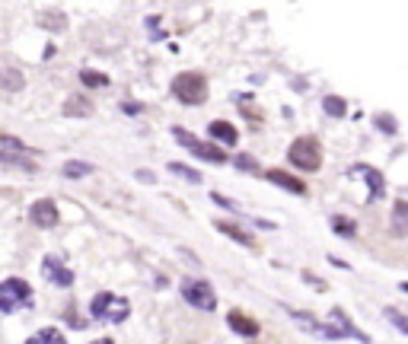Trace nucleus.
<instances>
[{"label": "nucleus", "mask_w": 408, "mask_h": 344, "mask_svg": "<svg viewBox=\"0 0 408 344\" xmlns=\"http://www.w3.org/2000/svg\"><path fill=\"white\" fill-rule=\"evenodd\" d=\"M290 163L303 172H316L322 166V147L316 137H297L290 143Z\"/></svg>", "instance_id": "2"}, {"label": "nucleus", "mask_w": 408, "mask_h": 344, "mask_svg": "<svg viewBox=\"0 0 408 344\" xmlns=\"http://www.w3.org/2000/svg\"><path fill=\"white\" fill-rule=\"evenodd\" d=\"M0 147H3V150H13V153H32V150L26 147L19 137H10V134H0Z\"/></svg>", "instance_id": "21"}, {"label": "nucleus", "mask_w": 408, "mask_h": 344, "mask_svg": "<svg viewBox=\"0 0 408 344\" xmlns=\"http://www.w3.org/2000/svg\"><path fill=\"white\" fill-rule=\"evenodd\" d=\"M38 26H42V29H52V32H61L68 26V16L58 13V10H42V13H38Z\"/></svg>", "instance_id": "12"}, {"label": "nucleus", "mask_w": 408, "mask_h": 344, "mask_svg": "<svg viewBox=\"0 0 408 344\" xmlns=\"http://www.w3.org/2000/svg\"><path fill=\"white\" fill-rule=\"evenodd\" d=\"M173 137L182 143V147H189L198 159H207V163H227V153H223V150H217L214 143L198 141V137H195V134H189V131H179V127H175Z\"/></svg>", "instance_id": "5"}, {"label": "nucleus", "mask_w": 408, "mask_h": 344, "mask_svg": "<svg viewBox=\"0 0 408 344\" xmlns=\"http://www.w3.org/2000/svg\"><path fill=\"white\" fill-rule=\"evenodd\" d=\"M332 230L338 233V236H354V224H351L348 217H341V214L332 217Z\"/></svg>", "instance_id": "22"}, {"label": "nucleus", "mask_w": 408, "mask_h": 344, "mask_svg": "<svg viewBox=\"0 0 408 344\" xmlns=\"http://www.w3.org/2000/svg\"><path fill=\"white\" fill-rule=\"evenodd\" d=\"M211 134L217 137V141L230 143V147H233V143L240 141V134H236V127L230 125V121H214V125H211Z\"/></svg>", "instance_id": "15"}, {"label": "nucleus", "mask_w": 408, "mask_h": 344, "mask_svg": "<svg viewBox=\"0 0 408 344\" xmlns=\"http://www.w3.org/2000/svg\"><path fill=\"white\" fill-rule=\"evenodd\" d=\"M90 313H93V319H102V322H125L128 319V299H121V297H115V293H96V299L90 303Z\"/></svg>", "instance_id": "1"}, {"label": "nucleus", "mask_w": 408, "mask_h": 344, "mask_svg": "<svg viewBox=\"0 0 408 344\" xmlns=\"http://www.w3.org/2000/svg\"><path fill=\"white\" fill-rule=\"evenodd\" d=\"M42 271H45V277L52 281V284H58V287L74 284V271H70L68 265H61V258H54V255H48L45 262H42Z\"/></svg>", "instance_id": "8"}, {"label": "nucleus", "mask_w": 408, "mask_h": 344, "mask_svg": "<svg viewBox=\"0 0 408 344\" xmlns=\"http://www.w3.org/2000/svg\"><path fill=\"white\" fill-rule=\"evenodd\" d=\"M389 319H393V322H395V325H399L402 331H408V319H402V315L395 313V309H389Z\"/></svg>", "instance_id": "26"}, {"label": "nucleus", "mask_w": 408, "mask_h": 344, "mask_svg": "<svg viewBox=\"0 0 408 344\" xmlns=\"http://www.w3.org/2000/svg\"><path fill=\"white\" fill-rule=\"evenodd\" d=\"M182 297H185V303H191L198 309L217 306V293H214L211 284H204V281H182Z\"/></svg>", "instance_id": "6"}, {"label": "nucleus", "mask_w": 408, "mask_h": 344, "mask_svg": "<svg viewBox=\"0 0 408 344\" xmlns=\"http://www.w3.org/2000/svg\"><path fill=\"white\" fill-rule=\"evenodd\" d=\"M169 172H175V175H182V179H189V182H201V175H198V172H195V169H189V166L169 163Z\"/></svg>", "instance_id": "24"}, {"label": "nucleus", "mask_w": 408, "mask_h": 344, "mask_svg": "<svg viewBox=\"0 0 408 344\" xmlns=\"http://www.w3.org/2000/svg\"><path fill=\"white\" fill-rule=\"evenodd\" d=\"M214 226H217V230L220 233H223V236H230V240H236V242H242V246H256V240H252V236H249V233H242L240 230V226H233V224H223V220H220V224H214Z\"/></svg>", "instance_id": "16"}, {"label": "nucleus", "mask_w": 408, "mask_h": 344, "mask_svg": "<svg viewBox=\"0 0 408 344\" xmlns=\"http://www.w3.org/2000/svg\"><path fill=\"white\" fill-rule=\"evenodd\" d=\"M325 112L335 115V118H341V115H345V102H341L338 96H329L325 99Z\"/></svg>", "instance_id": "25"}, {"label": "nucleus", "mask_w": 408, "mask_h": 344, "mask_svg": "<svg viewBox=\"0 0 408 344\" xmlns=\"http://www.w3.org/2000/svg\"><path fill=\"white\" fill-rule=\"evenodd\" d=\"M393 230L399 233V236H405V233H408V201H395V208H393Z\"/></svg>", "instance_id": "17"}, {"label": "nucleus", "mask_w": 408, "mask_h": 344, "mask_svg": "<svg viewBox=\"0 0 408 344\" xmlns=\"http://www.w3.org/2000/svg\"><path fill=\"white\" fill-rule=\"evenodd\" d=\"M64 115H68V118H86V115H93V102L84 96H70L68 102H64Z\"/></svg>", "instance_id": "11"}, {"label": "nucleus", "mask_w": 408, "mask_h": 344, "mask_svg": "<svg viewBox=\"0 0 408 344\" xmlns=\"http://www.w3.org/2000/svg\"><path fill=\"white\" fill-rule=\"evenodd\" d=\"M268 179H272L274 185H281V188H288V191H294V195H306V185H303L300 179H294V175H288V172L272 169V172H268Z\"/></svg>", "instance_id": "10"}, {"label": "nucleus", "mask_w": 408, "mask_h": 344, "mask_svg": "<svg viewBox=\"0 0 408 344\" xmlns=\"http://www.w3.org/2000/svg\"><path fill=\"white\" fill-rule=\"evenodd\" d=\"M0 86H3V90H23L26 80H23V74H19V70L7 68V70H0Z\"/></svg>", "instance_id": "18"}, {"label": "nucleus", "mask_w": 408, "mask_h": 344, "mask_svg": "<svg viewBox=\"0 0 408 344\" xmlns=\"http://www.w3.org/2000/svg\"><path fill=\"white\" fill-rule=\"evenodd\" d=\"M64 175H68V179H84V175H90L93 172V166L90 163H77V159H70V163H64Z\"/></svg>", "instance_id": "19"}, {"label": "nucleus", "mask_w": 408, "mask_h": 344, "mask_svg": "<svg viewBox=\"0 0 408 344\" xmlns=\"http://www.w3.org/2000/svg\"><path fill=\"white\" fill-rule=\"evenodd\" d=\"M227 322H230V329L240 331L242 338H256V335H258V322H256V319H249L246 313H240V309H236V313H230V315H227Z\"/></svg>", "instance_id": "9"}, {"label": "nucleus", "mask_w": 408, "mask_h": 344, "mask_svg": "<svg viewBox=\"0 0 408 344\" xmlns=\"http://www.w3.org/2000/svg\"><path fill=\"white\" fill-rule=\"evenodd\" d=\"M236 166H240V169H256V159H249V157H240V159H236Z\"/></svg>", "instance_id": "27"}, {"label": "nucleus", "mask_w": 408, "mask_h": 344, "mask_svg": "<svg viewBox=\"0 0 408 344\" xmlns=\"http://www.w3.org/2000/svg\"><path fill=\"white\" fill-rule=\"evenodd\" d=\"M29 220L36 226H42V230H52V226H58V208H54V201H48V198L36 201L29 208Z\"/></svg>", "instance_id": "7"}, {"label": "nucleus", "mask_w": 408, "mask_h": 344, "mask_svg": "<svg viewBox=\"0 0 408 344\" xmlns=\"http://www.w3.org/2000/svg\"><path fill=\"white\" fill-rule=\"evenodd\" d=\"M80 80H84L86 86H106L109 77L106 74H96V70H84V74H80Z\"/></svg>", "instance_id": "23"}, {"label": "nucleus", "mask_w": 408, "mask_h": 344, "mask_svg": "<svg viewBox=\"0 0 408 344\" xmlns=\"http://www.w3.org/2000/svg\"><path fill=\"white\" fill-rule=\"evenodd\" d=\"M29 344H64V335L58 329H45V331H38V335H32Z\"/></svg>", "instance_id": "20"}, {"label": "nucleus", "mask_w": 408, "mask_h": 344, "mask_svg": "<svg viewBox=\"0 0 408 344\" xmlns=\"http://www.w3.org/2000/svg\"><path fill=\"white\" fill-rule=\"evenodd\" d=\"M173 93H175V99L179 102H185V105H198V102H204L207 99V83H204V77L201 74H179L173 80Z\"/></svg>", "instance_id": "3"}, {"label": "nucleus", "mask_w": 408, "mask_h": 344, "mask_svg": "<svg viewBox=\"0 0 408 344\" xmlns=\"http://www.w3.org/2000/svg\"><path fill=\"white\" fill-rule=\"evenodd\" d=\"M0 166H7V169H26V172L36 169V163H32V159H26L23 153H13V150L0 153Z\"/></svg>", "instance_id": "13"}, {"label": "nucleus", "mask_w": 408, "mask_h": 344, "mask_svg": "<svg viewBox=\"0 0 408 344\" xmlns=\"http://www.w3.org/2000/svg\"><path fill=\"white\" fill-rule=\"evenodd\" d=\"M32 299V287L23 277H7L0 281V313H13L16 306H26Z\"/></svg>", "instance_id": "4"}, {"label": "nucleus", "mask_w": 408, "mask_h": 344, "mask_svg": "<svg viewBox=\"0 0 408 344\" xmlns=\"http://www.w3.org/2000/svg\"><path fill=\"white\" fill-rule=\"evenodd\" d=\"M354 172H361L363 179L370 182V201H377V198L383 195V175H379L377 169H370V166H357Z\"/></svg>", "instance_id": "14"}]
</instances>
